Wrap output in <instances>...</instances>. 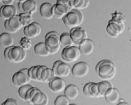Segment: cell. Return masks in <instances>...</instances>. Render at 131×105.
<instances>
[{"label": "cell", "instance_id": "1", "mask_svg": "<svg viewBox=\"0 0 131 105\" xmlns=\"http://www.w3.org/2000/svg\"><path fill=\"white\" fill-rule=\"evenodd\" d=\"M96 71L101 79L108 80L115 77L116 68L112 61L105 59L99 62L96 67Z\"/></svg>", "mask_w": 131, "mask_h": 105}, {"label": "cell", "instance_id": "2", "mask_svg": "<svg viewBox=\"0 0 131 105\" xmlns=\"http://www.w3.org/2000/svg\"><path fill=\"white\" fill-rule=\"evenodd\" d=\"M4 57L8 61L19 63L22 62L26 58V51L20 46H10L5 48Z\"/></svg>", "mask_w": 131, "mask_h": 105}, {"label": "cell", "instance_id": "3", "mask_svg": "<svg viewBox=\"0 0 131 105\" xmlns=\"http://www.w3.org/2000/svg\"><path fill=\"white\" fill-rule=\"evenodd\" d=\"M62 19L66 26L72 29L79 26L82 23L84 16L82 13L78 9H72L66 14Z\"/></svg>", "mask_w": 131, "mask_h": 105}, {"label": "cell", "instance_id": "4", "mask_svg": "<svg viewBox=\"0 0 131 105\" xmlns=\"http://www.w3.org/2000/svg\"><path fill=\"white\" fill-rule=\"evenodd\" d=\"M45 44L46 48L50 54H56L61 47L59 34L55 31H50L47 33L45 37Z\"/></svg>", "mask_w": 131, "mask_h": 105}, {"label": "cell", "instance_id": "5", "mask_svg": "<svg viewBox=\"0 0 131 105\" xmlns=\"http://www.w3.org/2000/svg\"><path fill=\"white\" fill-rule=\"evenodd\" d=\"M81 52L79 48L75 46H69L63 48L62 57L67 62L73 63L78 61L81 56Z\"/></svg>", "mask_w": 131, "mask_h": 105}, {"label": "cell", "instance_id": "6", "mask_svg": "<svg viewBox=\"0 0 131 105\" xmlns=\"http://www.w3.org/2000/svg\"><path fill=\"white\" fill-rule=\"evenodd\" d=\"M53 71L55 77L60 78L67 77L71 72V68L67 63L61 61H56L53 66Z\"/></svg>", "mask_w": 131, "mask_h": 105}, {"label": "cell", "instance_id": "7", "mask_svg": "<svg viewBox=\"0 0 131 105\" xmlns=\"http://www.w3.org/2000/svg\"><path fill=\"white\" fill-rule=\"evenodd\" d=\"M124 23L112 19L106 27V31L111 37L116 38L124 31Z\"/></svg>", "mask_w": 131, "mask_h": 105}, {"label": "cell", "instance_id": "8", "mask_svg": "<svg viewBox=\"0 0 131 105\" xmlns=\"http://www.w3.org/2000/svg\"><path fill=\"white\" fill-rule=\"evenodd\" d=\"M4 26L7 31L10 33H16L23 27L20 21L18 15H15L10 19L6 20Z\"/></svg>", "mask_w": 131, "mask_h": 105}, {"label": "cell", "instance_id": "9", "mask_svg": "<svg viewBox=\"0 0 131 105\" xmlns=\"http://www.w3.org/2000/svg\"><path fill=\"white\" fill-rule=\"evenodd\" d=\"M41 31V26L39 23L33 22L30 25L24 27L23 33L25 36L32 39L39 36Z\"/></svg>", "mask_w": 131, "mask_h": 105}, {"label": "cell", "instance_id": "10", "mask_svg": "<svg viewBox=\"0 0 131 105\" xmlns=\"http://www.w3.org/2000/svg\"><path fill=\"white\" fill-rule=\"evenodd\" d=\"M18 7L21 13H29L33 14L38 9L37 4L35 0H20Z\"/></svg>", "mask_w": 131, "mask_h": 105}, {"label": "cell", "instance_id": "11", "mask_svg": "<svg viewBox=\"0 0 131 105\" xmlns=\"http://www.w3.org/2000/svg\"><path fill=\"white\" fill-rule=\"evenodd\" d=\"M70 35L74 44L79 45L83 40L88 38L87 33L82 27H77L71 29Z\"/></svg>", "mask_w": 131, "mask_h": 105}, {"label": "cell", "instance_id": "12", "mask_svg": "<svg viewBox=\"0 0 131 105\" xmlns=\"http://www.w3.org/2000/svg\"><path fill=\"white\" fill-rule=\"evenodd\" d=\"M50 89L54 93H60L64 91L66 88V83L64 79L60 77H55L48 82Z\"/></svg>", "mask_w": 131, "mask_h": 105}, {"label": "cell", "instance_id": "13", "mask_svg": "<svg viewBox=\"0 0 131 105\" xmlns=\"http://www.w3.org/2000/svg\"><path fill=\"white\" fill-rule=\"evenodd\" d=\"M89 65L84 62L76 63L72 67V75L77 78H83L87 75L89 72Z\"/></svg>", "mask_w": 131, "mask_h": 105}, {"label": "cell", "instance_id": "14", "mask_svg": "<svg viewBox=\"0 0 131 105\" xmlns=\"http://www.w3.org/2000/svg\"><path fill=\"white\" fill-rule=\"evenodd\" d=\"M72 7L67 6L61 3L56 2L53 7V16L57 19H62L67 13L71 10Z\"/></svg>", "mask_w": 131, "mask_h": 105}, {"label": "cell", "instance_id": "15", "mask_svg": "<svg viewBox=\"0 0 131 105\" xmlns=\"http://www.w3.org/2000/svg\"><path fill=\"white\" fill-rule=\"evenodd\" d=\"M17 14V8L13 5H4L0 7V17L7 20Z\"/></svg>", "mask_w": 131, "mask_h": 105}, {"label": "cell", "instance_id": "16", "mask_svg": "<svg viewBox=\"0 0 131 105\" xmlns=\"http://www.w3.org/2000/svg\"><path fill=\"white\" fill-rule=\"evenodd\" d=\"M95 44L91 39H86L83 40L79 45V48L82 54L85 55H90L94 51Z\"/></svg>", "mask_w": 131, "mask_h": 105}, {"label": "cell", "instance_id": "17", "mask_svg": "<svg viewBox=\"0 0 131 105\" xmlns=\"http://www.w3.org/2000/svg\"><path fill=\"white\" fill-rule=\"evenodd\" d=\"M53 5L48 2H45L41 4L39 9L41 16L45 19H52L54 17L53 14Z\"/></svg>", "mask_w": 131, "mask_h": 105}, {"label": "cell", "instance_id": "18", "mask_svg": "<svg viewBox=\"0 0 131 105\" xmlns=\"http://www.w3.org/2000/svg\"><path fill=\"white\" fill-rule=\"evenodd\" d=\"M105 97L108 103L111 104H114L119 101L120 93L117 89L112 87L105 93Z\"/></svg>", "mask_w": 131, "mask_h": 105}, {"label": "cell", "instance_id": "19", "mask_svg": "<svg viewBox=\"0 0 131 105\" xmlns=\"http://www.w3.org/2000/svg\"><path fill=\"white\" fill-rule=\"evenodd\" d=\"M16 78L20 86L29 84L31 79L28 75V69H23L18 72H16Z\"/></svg>", "mask_w": 131, "mask_h": 105}, {"label": "cell", "instance_id": "20", "mask_svg": "<svg viewBox=\"0 0 131 105\" xmlns=\"http://www.w3.org/2000/svg\"><path fill=\"white\" fill-rule=\"evenodd\" d=\"M14 43L13 36L9 33L4 32L0 34V45L5 48L13 46Z\"/></svg>", "mask_w": 131, "mask_h": 105}, {"label": "cell", "instance_id": "21", "mask_svg": "<svg viewBox=\"0 0 131 105\" xmlns=\"http://www.w3.org/2000/svg\"><path fill=\"white\" fill-rule=\"evenodd\" d=\"M64 93L66 96L69 100H73L79 96V88L75 85H69L66 86Z\"/></svg>", "mask_w": 131, "mask_h": 105}, {"label": "cell", "instance_id": "22", "mask_svg": "<svg viewBox=\"0 0 131 105\" xmlns=\"http://www.w3.org/2000/svg\"><path fill=\"white\" fill-rule=\"evenodd\" d=\"M34 52L37 55L41 57H46L50 54L46 48L45 43H39L36 45L34 48Z\"/></svg>", "mask_w": 131, "mask_h": 105}, {"label": "cell", "instance_id": "23", "mask_svg": "<svg viewBox=\"0 0 131 105\" xmlns=\"http://www.w3.org/2000/svg\"><path fill=\"white\" fill-rule=\"evenodd\" d=\"M61 46L63 48L69 46H73L74 43L73 41L70 34L68 33H64L60 36Z\"/></svg>", "mask_w": 131, "mask_h": 105}, {"label": "cell", "instance_id": "24", "mask_svg": "<svg viewBox=\"0 0 131 105\" xmlns=\"http://www.w3.org/2000/svg\"><path fill=\"white\" fill-rule=\"evenodd\" d=\"M70 4L73 9H84L88 7L89 0H70Z\"/></svg>", "mask_w": 131, "mask_h": 105}, {"label": "cell", "instance_id": "25", "mask_svg": "<svg viewBox=\"0 0 131 105\" xmlns=\"http://www.w3.org/2000/svg\"><path fill=\"white\" fill-rule=\"evenodd\" d=\"M54 74L52 69L47 67L46 66L44 68L41 76L40 82H49L51 79L55 77Z\"/></svg>", "mask_w": 131, "mask_h": 105}, {"label": "cell", "instance_id": "26", "mask_svg": "<svg viewBox=\"0 0 131 105\" xmlns=\"http://www.w3.org/2000/svg\"><path fill=\"white\" fill-rule=\"evenodd\" d=\"M23 26L25 27L33 22V14L29 13H21L18 15Z\"/></svg>", "mask_w": 131, "mask_h": 105}, {"label": "cell", "instance_id": "27", "mask_svg": "<svg viewBox=\"0 0 131 105\" xmlns=\"http://www.w3.org/2000/svg\"><path fill=\"white\" fill-rule=\"evenodd\" d=\"M112 87V84L107 81H104L99 83V92L100 97H105V93L109 89Z\"/></svg>", "mask_w": 131, "mask_h": 105}, {"label": "cell", "instance_id": "28", "mask_svg": "<svg viewBox=\"0 0 131 105\" xmlns=\"http://www.w3.org/2000/svg\"><path fill=\"white\" fill-rule=\"evenodd\" d=\"M20 46L26 51L29 50L32 46V43L31 39L26 36L22 37L19 42Z\"/></svg>", "mask_w": 131, "mask_h": 105}, {"label": "cell", "instance_id": "29", "mask_svg": "<svg viewBox=\"0 0 131 105\" xmlns=\"http://www.w3.org/2000/svg\"><path fill=\"white\" fill-rule=\"evenodd\" d=\"M98 86L99 83H90L89 87V90L92 98H98L100 97L99 92Z\"/></svg>", "mask_w": 131, "mask_h": 105}, {"label": "cell", "instance_id": "30", "mask_svg": "<svg viewBox=\"0 0 131 105\" xmlns=\"http://www.w3.org/2000/svg\"><path fill=\"white\" fill-rule=\"evenodd\" d=\"M55 105H69L70 100L65 95H60L58 96L54 102Z\"/></svg>", "mask_w": 131, "mask_h": 105}, {"label": "cell", "instance_id": "31", "mask_svg": "<svg viewBox=\"0 0 131 105\" xmlns=\"http://www.w3.org/2000/svg\"><path fill=\"white\" fill-rule=\"evenodd\" d=\"M32 87H33V86L29 84L20 86L18 90V95H19L20 98L25 101V97L27 92L28 89H29Z\"/></svg>", "mask_w": 131, "mask_h": 105}, {"label": "cell", "instance_id": "32", "mask_svg": "<svg viewBox=\"0 0 131 105\" xmlns=\"http://www.w3.org/2000/svg\"><path fill=\"white\" fill-rule=\"evenodd\" d=\"M43 93V92H42L40 90H39V91L37 92L32 99L30 104L34 105H38L39 101L41 98V97L42 96Z\"/></svg>", "mask_w": 131, "mask_h": 105}, {"label": "cell", "instance_id": "33", "mask_svg": "<svg viewBox=\"0 0 131 105\" xmlns=\"http://www.w3.org/2000/svg\"><path fill=\"white\" fill-rule=\"evenodd\" d=\"M18 103L17 100L12 98L7 99L4 103L2 104V105H17Z\"/></svg>", "mask_w": 131, "mask_h": 105}, {"label": "cell", "instance_id": "34", "mask_svg": "<svg viewBox=\"0 0 131 105\" xmlns=\"http://www.w3.org/2000/svg\"><path fill=\"white\" fill-rule=\"evenodd\" d=\"M45 65H40L37 71V81H40V79H41V74L42 72V71L45 67Z\"/></svg>", "mask_w": 131, "mask_h": 105}, {"label": "cell", "instance_id": "35", "mask_svg": "<svg viewBox=\"0 0 131 105\" xmlns=\"http://www.w3.org/2000/svg\"><path fill=\"white\" fill-rule=\"evenodd\" d=\"M90 83L91 82H89V83H88L86 84L85 86H84V88H83V92H84L85 95L88 98H92L91 95L90 94L89 90V86L90 85Z\"/></svg>", "mask_w": 131, "mask_h": 105}, {"label": "cell", "instance_id": "36", "mask_svg": "<svg viewBox=\"0 0 131 105\" xmlns=\"http://www.w3.org/2000/svg\"><path fill=\"white\" fill-rule=\"evenodd\" d=\"M40 65H37L34 66L33 70V80L37 81V71L39 68Z\"/></svg>", "mask_w": 131, "mask_h": 105}, {"label": "cell", "instance_id": "37", "mask_svg": "<svg viewBox=\"0 0 131 105\" xmlns=\"http://www.w3.org/2000/svg\"><path fill=\"white\" fill-rule=\"evenodd\" d=\"M12 82H13V85L15 86V87H19V88L20 86L19 85L18 82V81H17V78H16V73H15L13 76V78H12Z\"/></svg>", "mask_w": 131, "mask_h": 105}, {"label": "cell", "instance_id": "38", "mask_svg": "<svg viewBox=\"0 0 131 105\" xmlns=\"http://www.w3.org/2000/svg\"><path fill=\"white\" fill-rule=\"evenodd\" d=\"M15 0H2V3L4 5H13Z\"/></svg>", "mask_w": 131, "mask_h": 105}, {"label": "cell", "instance_id": "39", "mask_svg": "<svg viewBox=\"0 0 131 105\" xmlns=\"http://www.w3.org/2000/svg\"><path fill=\"white\" fill-rule=\"evenodd\" d=\"M34 66H32L28 69V75L32 80H33V70Z\"/></svg>", "mask_w": 131, "mask_h": 105}, {"label": "cell", "instance_id": "40", "mask_svg": "<svg viewBox=\"0 0 131 105\" xmlns=\"http://www.w3.org/2000/svg\"><path fill=\"white\" fill-rule=\"evenodd\" d=\"M119 101H120V102H119V103H118V105H128V104L127 103V102H126L125 101H120V100H119Z\"/></svg>", "mask_w": 131, "mask_h": 105}, {"label": "cell", "instance_id": "41", "mask_svg": "<svg viewBox=\"0 0 131 105\" xmlns=\"http://www.w3.org/2000/svg\"><path fill=\"white\" fill-rule=\"evenodd\" d=\"M48 97L46 95V99H45V102H44V103H43V105H48Z\"/></svg>", "mask_w": 131, "mask_h": 105}, {"label": "cell", "instance_id": "42", "mask_svg": "<svg viewBox=\"0 0 131 105\" xmlns=\"http://www.w3.org/2000/svg\"><path fill=\"white\" fill-rule=\"evenodd\" d=\"M16 2H19L20 0H15Z\"/></svg>", "mask_w": 131, "mask_h": 105}, {"label": "cell", "instance_id": "43", "mask_svg": "<svg viewBox=\"0 0 131 105\" xmlns=\"http://www.w3.org/2000/svg\"><path fill=\"white\" fill-rule=\"evenodd\" d=\"M2 2V0H0V3Z\"/></svg>", "mask_w": 131, "mask_h": 105}, {"label": "cell", "instance_id": "44", "mask_svg": "<svg viewBox=\"0 0 131 105\" xmlns=\"http://www.w3.org/2000/svg\"><path fill=\"white\" fill-rule=\"evenodd\" d=\"M56 1H58V0H56ZM69 1H70V0H69Z\"/></svg>", "mask_w": 131, "mask_h": 105}]
</instances>
